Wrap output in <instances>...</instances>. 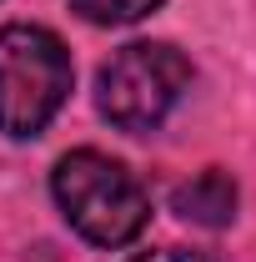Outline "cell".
<instances>
[{
    "label": "cell",
    "instance_id": "cell-3",
    "mask_svg": "<svg viewBox=\"0 0 256 262\" xmlns=\"http://www.w3.org/2000/svg\"><path fill=\"white\" fill-rule=\"evenodd\" d=\"M191 86V61L166 46V40H131L121 46L96 76V106L111 126L131 131H156L171 106L186 96Z\"/></svg>",
    "mask_w": 256,
    "mask_h": 262
},
{
    "label": "cell",
    "instance_id": "cell-2",
    "mask_svg": "<svg viewBox=\"0 0 256 262\" xmlns=\"http://www.w3.org/2000/svg\"><path fill=\"white\" fill-rule=\"evenodd\" d=\"M70 51L45 26L0 31V131L25 141L56 121L70 96Z\"/></svg>",
    "mask_w": 256,
    "mask_h": 262
},
{
    "label": "cell",
    "instance_id": "cell-5",
    "mask_svg": "<svg viewBox=\"0 0 256 262\" xmlns=\"http://www.w3.org/2000/svg\"><path fill=\"white\" fill-rule=\"evenodd\" d=\"M166 0H70V10L91 26H131V20H146Z\"/></svg>",
    "mask_w": 256,
    "mask_h": 262
},
{
    "label": "cell",
    "instance_id": "cell-4",
    "mask_svg": "<svg viewBox=\"0 0 256 262\" xmlns=\"http://www.w3.org/2000/svg\"><path fill=\"white\" fill-rule=\"evenodd\" d=\"M171 207L186 222H196V227H226L236 217V182L226 177L221 166H211V171L191 177L186 187H176V202Z\"/></svg>",
    "mask_w": 256,
    "mask_h": 262
},
{
    "label": "cell",
    "instance_id": "cell-1",
    "mask_svg": "<svg viewBox=\"0 0 256 262\" xmlns=\"http://www.w3.org/2000/svg\"><path fill=\"white\" fill-rule=\"evenodd\" d=\"M56 207L70 227L96 247H126L151 222V196L126 166L106 151H70L56 162L50 177Z\"/></svg>",
    "mask_w": 256,
    "mask_h": 262
},
{
    "label": "cell",
    "instance_id": "cell-6",
    "mask_svg": "<svg viewBox=\"0 0 256 262\" xmlns=\"http://www.w3.org/2000/svg\"><path fill=\"white\" fill-rule=\"evenodd\" d=\"M131 262H206L201 252H186V247H156V252H136Z\"/></svg>",
    "mask_w": 256,
    "mask_h": 262
}]
</instances>
